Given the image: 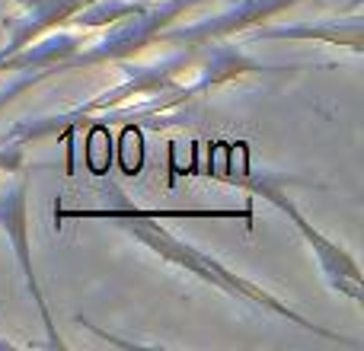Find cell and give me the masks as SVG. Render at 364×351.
Segmentation results:
<instances>
[{
    "mask_svg": "<svg viewBox=\"0 0 364 351\" xmlns=\"http://www.w3.org/2000/svg\"><path fill=\"white\" fill-rule=\"evenodd\" d=\"M26 166V151L23 144H16V141L6 138L4 144H0V176L4 173H16Z\"/></svg>",
    "mask_w": 364,
    "mask_h": 351,
    "instance_id": "9c48e42d",
    "label": "cell"
},
{
    "mask_svg": "<svg viewBox=\"0 0 364 351\" xmlns=\"http://www.w3.org/2000/svg\"><path fill=\"white\" fill-rule=\"evenodd\" d=\"M26 192H29V179H26V170H16L13 182H6L0 188V230L6 233V243H10L13 256H16V265L26 278V291H29L32 303H36L38 316H42L45 326V348H68V342L58 335V326L51 320L48 301L42 294V284H38L36 265H32V246H29V205H26Z\"/></svg>",
    "mask_w": 364,
    "mask_h": 351,
    "instance_id": "3957f363",
    "label": "cell"
},
{
    "mask_svg": "<svg viewBox=\"0 0 364 351\" xmlns=\"http://www.w3.org/2000/svg\"><path fill=\"white\" fill-rule=\"evenodd\" d=\"M211 0H134V10L125 13L122 19L109 23L106 36L93 42L87 51H74L68 61L51 68V74H64V70H80L96 68V64H122L138 58L151 45L160 42L170 26L186 19L188 10L205 6Z\"/></svg>",
    "mask_w": 364,
    "mask_h": 351,
    "instance_id": "7a4b0ae2",
    "label": "cell"
},
{
    "mask_svg": "<svg viewBox=\"0 0 364 351\" xmlns=\"http://www.w3.org/2000/svg\"><path fill=\"white\" fill-rule=\"evenodd\" d=\"M112 224H119L122 230L128 233V237L138 239V243L144 246L147 252H154V256H160L164 262L176 265V269H182L186 275L198 278L201 284H211L214 291L233 297V301H246V303H252V307L265 310V313H272V316H282V320H288L291 326L304 329V333L320 335V339L333 342V345L361 348L358 339H352V335H342V333H333V329H326V326H316V323L307 320L301 310L291 307L288 301L275 297L272 291H265L262 284H256V281H250V278L237 275V271L227 269L220 259L208 256L205 249L186 243V239L176 237L173 230H166V227L157 224V220H112Z\"/></svg>",
    "mask_w": 364,
    "mask_h": 351,
    "instance_id": "6da1fadb",
    "label": "cell"
},
{
    "mask_svg": "<svg viewBox=\"0 0 364 351\" xmlns=\"http://www.w3.org/2000/svg\"><path fill=\"white\" fill-rule=\"evenodd\" d=\"M275 207L282 214H288V220L297 227V233L304 237V243L314 249V259H316V265H320V271H323V278H326L329 288H333L336 294L348 297L352 303H361L364 301L361 269H358V262H355L352 252H348L346 246L333 243L323 230H316V227L297 211V205L288 198V195H282V198L275 201Z\"/></svg>",
    "mask_w": 364,
    "mask_h": 351,
    "instance_id": "8992f818",
    "label": "cell"
},
{
    "mask_svg": "<svg viewBox=\"0 0 364 351\" xmlns=\"http://www.w3.org/2000/svg\"><path fill=\"white\" fill-rule=\"evenodd\" d=\"M119 205L109 207H64L55 205V227H61L64 220H243L246 227H252V207H134L128 201V195L115 192Z\"/></svg>",
    "mask_w": 364,
    "mask_h": 351,
    "instance_id": "52a82bcc",
    "label": "cell"
},
{
    "mask_svg": "<svg viewBox=\"0 0 364 351\" xmlns=\"http://www.w3.org/2000/svg\"><path fill=\"white\" fill-rule=\"evenodd\" d=\"M252 42H323L333 48H348L361 55V16H352L348 23L339 19H326L323 26L316 23H294V26H256L252 29Z\"/></svg>",
    "mask_w": 364,
    "mask_h": 351,
    "instance_id": "ba28073f",
    "label": "cell"
},
{
    "mask_svg": "<svg viewBox=\"0 0 364 351\" xmlns=\"http://www.w3.org/2000/svg\"><path fill=\"white\" fill-rule=\"evenodd\" d=\"M90 4L93 0H10L6 13L0 16V32H4L0 61L6 64L29 42L70 26V19Z\"/></svg>",
    "mask_w": 364,
    "mask_h": 351,
    "instance_id": "5b68a950",
    "label": "cell"
},
{
    "mask_svg": "<svg viewBox=\"0 0 364 351\" xmlns=\"http://www.w3.org/2000/svg\"><path fill=\"white\" fill-rule=\"evenodd\" d=\"M294 4H301V0H230L224 10L211 13L208 19H198V23H192V26H179V23L170 26V29L160 36L157 45L201 48V45H214V42H230L233 36L269 23L272 16L284 13Z\"/></svg>",
    "mask_w": 364,
    "mask_h": 351,
    "instance_id": "277c9868",
    "label": "cell"
},
{
    "mask_svg": "<svg viewBox=\"0 0 364 351\" xmlns=\"http://www.w3.org/2000/svg\"><path fill=\"white\" fill-rule=\"evenodd\" d=\"M10 348H16V345H13L10 339H4V335H0V351H10Z\"/></svg>",
    "mask_w": 364,
    "mask_h": 351,
    "instance_id": "30bf717a",
    "label": "cell"
}]
</instances>
